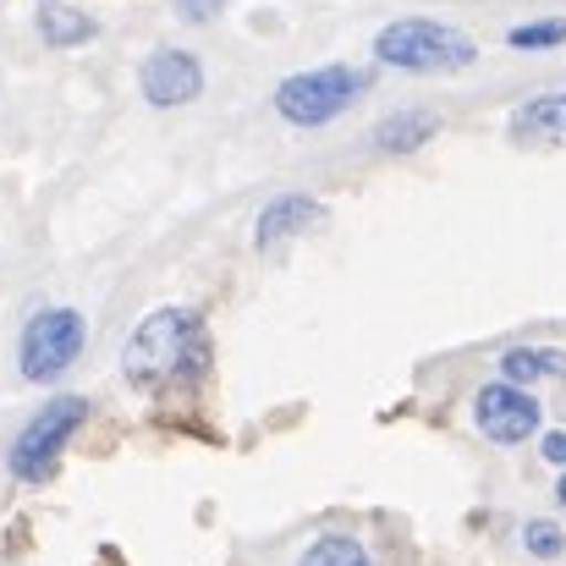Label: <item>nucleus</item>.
<instances>
[{
  "label": "nucleus",
  "mask_w": 566,
  "mask_h": 566,
  "mask_svg": "<svg viewBox=\"0 0 566 566\" xmlns=\"http://www.w3.org/2000/svg\"><path fill=\"white\" fill-rule=\"evenodd\" d=\"M209 369V331L192 308H155L122 353V375L133 379V390L149 396H171L198 385Z\"/></svg>",
  "instance_id": "obj_1"
},
{
  "label": "nucleus",
  "mask_w": 566,
  "mask_h": 566,
  "mask_svg": "<svg viewBox=\"0 0 566 566\" xmlns=\"http://www.w3.org/2000/svg\"><path fill=\"white\" fill-rule=\"evenodd\" d=\"M375 55L385 66H401V72H462L473 66V39L446 28V22H429V17H401L390 22L375 39Z\"/></svg>",
  "instance_id": "obj_2"
},
{
  "label": "nucleus",
  "mask_w": 566,
  "mask_h": 566,
  "mask_svg": "<svg viewBox=\"0 0 566 566\" xmlns=\"http://www.w3.org/2000/svg\"><path fill=\"white\" fill-rule=\"evenodd\" d=\"M83 423H88V401H83V396H50V401L22 423V434L11 440V473H17L22 484H44V479L61 468V451H66V440H72Z\"/></svg>",
  "instance_id": "obj_3"
},
{
  "label": "nucleus",
  "mask_w": 566,
  "mask_h": 566,
  "mask_svg": "<svg viewBox=\"0 0 566 566\" xmlns=\"http://www.w3.org/2000/svg\"><path fill=\"white\" fill-rule=\"evenodd\" d=\"M369 94V72H353V66H314V72H297L275 88V111L292 122V127H325L336 122L342 111H353L358 99Z\"/></svg>",
  "instance_id": "obj_4"
},
{
  "label": "nucleus",
  "mask_w": 566,
  "mask_h": 566,
  "mask_svg": "<svg viewBox=\"0 0 566 566\" xmlns=\"http://www.w3.org/2000/svg\"><path fill=\"white\" fill-rule=\"evenodd\" d=\"M83 342H88V325L77 308H39L17 342V369L33 385H50L83 358Z\"/></svg>",
  "instance_id": "obj_5"
},
{
  "label": "nucleus",
  "mask_w": 566,
  "mask_h": 566,
  "mask_svg": "<svg viewBox=\"0 0 566 566\" xmlns=\"http://www.w3.org/2000/svg\"><path fill=\"white\" fill-rule=\"evenodd\" d=\"M473 423H479V434L495 440V446H523L528 434H539L545 407H539V396H534L528 385L495 379V385H484V390L473 396Z\"/></svg>",
  "instance_id": "obj_6"
},
{
  "label": "nucleus",
  "mask_w": 566,
  "mask_h": 566,
  "mask_svg": "<svg viewBox=\"0 0 566 566\" xmlns=\"http://www.w3.org/2000/svg\"><path fill=\"white\" fill-rule=\"evenodd\" d=\"M138 83H144V99H149V105L177 111V105H188V99L203 94V66H198V55H192V50L166 44V50H155V55L144 61Z\"/></svg>",
  "instance_id": "obj_7"
},
{
  "label": "nucleus",
  "mask_w": 566,
  "mask_h": 566,
  "mask_svg": "<svg viewBox=\"0 0 566 566\" xmlns=\"http://www.w3.org/2000/svg\"><path fill=\"white\" fill-rule=\"evenodd\" d=\"M314 220H319V203H314L308 192H281V198L264 203V214H259V226H253V242H259V253H270V248H281L286 237L308 231Z\"/></svg>",
  "instance_id": "obj_8"
},
{
  "label": "nucleus",
  "mask_w": 566,
  "mask_h": 566,
  "mask_svg": "<svg viewBox=\"0 0 566 566\" xmlns=\"http://www.w3.org/2000/svg\"><path fill=\"white\" fill-rule=\"evenodd\" d=\"M33 22H39V39L55 44V50H77V44H88V39L99 33V22H94L88 11L66 6V0H44V6L33 11Z\"/></svg>",
  "instance_id": "obj_9"
},
{
  "label": "nucleus",
  "mask_w": 566,
  "mask_h": 566,
  "mask_svg": "<svg viewBox=\"0 0 566 566\" xmlns=\"http://www.w3.org/2000/svg\"><path fill=\"white\" fill-rule=\"evenodd\" d=\"M434 116L429 111H401V116H385L375 127V149L379 155H412V149H423L429 138H434Z\"/></svg>",
  "instance_id": "obj_10"
},
{
  "label": "nucleus",
  "mask_w": 566,
  "mask_h": 566,
  "mask_svg": "<svg viewBox=\"0 0 566 566\" xmlns=\"http://www.w3.org/2000/svg\"><path fill=\"white\" fill-rule=\"evenodd\" d=\"M512 127L523 138H551V144H566V94H539L528 105L512 111Z\"/></svg>",
  "instance_id": "obj_11"
},
{
  "label": "nucleus",
  "mask_w": 566,
  "mask_h": 566,
  "mask_svg": "<svg viewBox=\"0 0 566 566\" xmlns=\"http://www.w3.org/2000/svg\"><path fill=\"white\" fill-rule=\"evenodd\" d=\"M501 375L534 390L539 379H566V353H556V347H512V353H501Z\"/></svg>",
  "instance_id": "obj_12"
},
{
  "label": "nucleus",
  "mask_w": 566,
  "mask_h": 566,
  "mask_svg": "<svg viewBox=\"0 0 566 566\" xmlns=\"http://www.w3.org/2000/svg\"><path fill=\"white\" fill-rule=\"evenodd\" d=\"M297 566H375V562H369V551L353 534H325V539H314L297 556Z\"/></svg>",
  "instance_id": "obj_13"
},
{
  "label": "nucleus",
  "mask_w": 566,
  "mask_h": 566,
  "mask_svg": "<svg viewBox=\"0 0 566 566\" xmlns=\"http://www.w3.org/2000/svg\"><path fill=\"white\" fill-rule=\"evenodd\" d=\"M523 551H528V556H539V562H556V556L566 551V534L556 528V523L534 517V523L523 528Z\"/></svg>",
  "instance_id": "obj_14"
},
{
  "label": "nucleus",
  "mask_w": 566,
  "mask_h": 566,
  "mask_svg": "<svg viewBox=\"0 0 566 566\" xmlns=\"http://www.w3.org/2000/svg\"><path fill=\"white\" fill-rule=\"evenodd\" d=\"M562 39H566V22H523V28L506 33L512 50H556Z\"/></svg>",
  "instance_id": "obj_15"
},
{
  "label": "nucleus",
  "mask_w": 566,
  "mask_h": 566,
  "mask_svg": "<svg viewBox=\"0 0 566 566\" xmlns=\"http://www.w3.org/2000/svg\"><path fill=\"white\" fill-rule=\"evenodd\" d=\"M171 11H177L182 22H214V17L226 11V0H171Z\"/></svg>",
  "instance_id": "obj_16"
},
{
  "label": "nucleus",
  "mask_w": 566,
  "mask_h": 566,
  "mask_svg": "<svg viewBox=\"0 0 566 566\" xmlns=\"http://www.w3.org/2000/svg\"><path fill=\"white\" fill-rule=\"evenodd\" d=\"M539 451H545V462H556V468H566V429H551V434L539 440Z\"/></svg>",
  "instance_id": "obj_17"
},
{
  "label": "nucleus",
  "mask_w": 566,
  "mask_h": 566,
  "mask_svg": "<svg viewBox=\"0 0 566 566\" xmlns=\"http://www.w3.org/2000/svg\"><path fill=\"white\" fill-rule=\"evenodd\" d=\"M556 501L566 506V468H562V479H556Z\"/></svg>",
  "instance_id": "obj_18"
}]
</instances>
